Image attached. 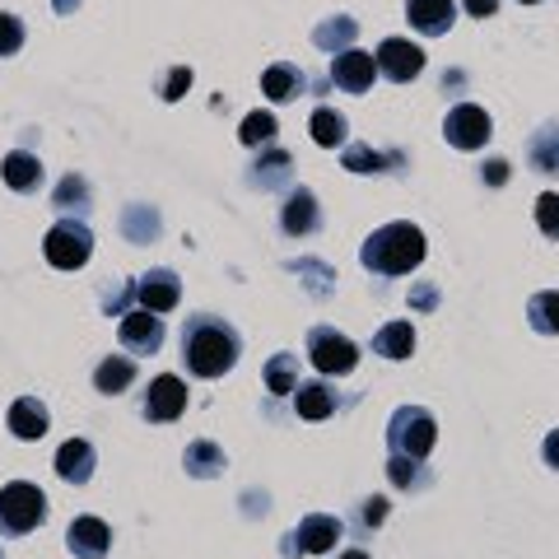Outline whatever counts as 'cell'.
Returning a JSON list of instances; mask_svg holds the SVG:
<instances>
[{"mask_svg":"<svg viewBox=\"0 0 559 559\" xmlns=\"http://www.w3.org/2000/svg\"><path fill=\"white\" fill-rule=\"evenodd\" d=\"M238 331L224 322V318H210V312H201V318H187L182 326V364L191 378H224L238 364Z\"/></svg>","mask_w":559,"mask_h":559,"instance_id":"6da1fadb","label":"cell"},{"mask_svg":"<svg viewBox=\"0 0 559 559\" xmlns=\"http://www.w3.org/2000/svg\"><path fill=\"white\" fill-rule=\"evenodd\" d=\"M359 261H364V271H373V275H411L419 261H425V234L406 219L382 224V229L364 238Z\"/></svg>","mask_w":559,"mask_h":559,"instance_id":"7a4b0ae2","label":"cell"},{"mask_svg":"<svg viewBox=\"0 0 559 559\" xmlns=\"http://www.w3.org/2000/svg\"><path fill=\"white\" fill-rule=\"evenodd\" d=\"M433 443H439V425H433V415L425 406H396L392 419H388V448L392 457H415L425 462Z\"/></svg>","mask_w":559,"mask_h":559,"instance_id":"3957f363","label":"cell"},{"mask_svg":"<svg viewBox=\"0 0 559 559\" xmlns=\"http://www.w3.org/2000/svg\"><path fill=\"white\" fill-rule=\"evenodd\" d=\"M47 522V495L28 480L0 485V536H28Z\"/></svg>","mask_w":559,"mask_h":559,"instance_id":"277c9868","label":"cell"},{"mask_svg":"<svg viewBox=\"0 0 559 559\" xmlns=\"http://www.w3.org/2000/svg\"><path fill=\"white\" fill-rule=\"evenodd\" d=\"M43 252H47V261H51L57 271H80L84 261L94 257V234H90V224H84V219H61V224H51Z\"/></svg>","mask_w":559,"mask_h":559,"instance_id":"5b68a950","label":"cell"},{"mask_svg":"<svg viewBox=\"0 0 559 559\" xmlns=\"http://www.w3.org/2000/svg\"><path fill=\"white\" fill-rule=\"evenodd\" d=\"M308 359H312V369H318V373L345 378V373H355V364H359V345L349 336H341V331L318 326L308 336Z\"/></svg>","mask_w":559,"mask_h":559,"instance_id":"8992f818","label":"cell"},{"mask_svg":"<svg viewBox=\"0 0 559 559\" xmlns=\"http://www.w3.org/2000/svg\"><path fill=\"white\" fill-rule=\"evenodd\" d=\"M443 135L452 150H480L489 135H495V121H489L485 108H476V103H457L448 117H443Z\"/></svg>","mask_w":559,"mask_h":559,"instance_id":"52a82bcc","label":"cell"},{"mask_svg":"<svg viewBox=\"0 0 559 559\" xmlns=\"http://www.w3.org/2000/svg\"><path fill=\"white\" fill-rule=\"evenodd\" d=\"M341 536H345L341 518L312 513V518H304L299 527H294V532L285 536V555H289V559H294V555H322V550H331V546H336Z\"/></svg>","mask_w":559,"mask_h":559,"instance_id":"ba28073f","label":"cell"},{"mask_svg":"<svg viewBox=\"0 0 559 559\" xmlns=\"http://www.w3.org/2000/svg\"><path fill=\"white\" fill-rule=\"evenodd\" d=\"M373 75H378V57H369V51L349 47L341 51V57H331V84L345 94H369L373 90Z\"/></svg>","mask_w":559,"mask_h":559,"instance_id":"9c48e42d","label":"cell"},{"mask_svg":"<svg viewBox=\"0 0 559 559\" xmlns=\"http://www.w3.org/2000/svg\"><path fill=\"white\" fill-rule=\"evenodd\" d=\"M419 70H425V51L411 38H388L378 47V75H388L392 84H411Z\"/></svg>","mask_w":559,"mask_h":559,"instance_id":"30bf717a","label":"cell"},{"mask_svg":"<svg viewBox=\"0 0 559 559\" xmlns=\"http://www.w3.org/2000/svg\"><path fill=\"white\" fill-rule=\"evenodd\" d=\"M182 411H187V382L178 373H159L150 382L145 419H154V425H168V419H178Z\"/></svg>","mask_w":559,"mask_h":559,"instance_id":"8fae6325","label":"cell"},{"mask_svg":"<svg viewBox=\"0 0 559 559\" xmlns=\"http://www.w3.org/2000/svg\"><path fill=\"white\" fill-rule=\"evenodd\" d=\"M117 341L131 349V355H154V349L164 345V318L159 312H127L121 318V326H117Z\"/></svg>","mask_w":559,"mask_h":559,"instance_id":"7c38bea8","label":"cell"},{"mask_svg":"<svg viewBox=\"0 0 559 559\" xmlns=\"http://www.w3.org/2000/svg\"><path fill=\"white\" fill-rule=\"evenodd\" d=\"M135 299L145 312H173L182 304V280L173 271H150L135 280Z\"/></svg>","mask_w":559,"mask_h":559,"instance_id":"4fadbf2b","label":"cell"},{"mask_svg":"<svg viewBox=\"0 0 559 559\" xmlns=\"http://www.w3.org/2000/svg\"><path fill=\"white\" fill-rule=\"evenodd\" d=\"M66 546L70 555H80V559H108L112 550V532H108V522L103 518H75L70 522V532H66Z\"/></svg>","mask_w":559,"mask_h":559,"instance_id":"5bb4252c","label":"cell"},{"mask_svg":"<svg viewBox=\"0 0 559 559\" xmlns=\"http://www.w3.org/2000/svg\"><path fill=\"white\" fill-rule=\"evenodd\" d=\"M280 224H285V234H289V238H308V234H318V224H322L318 197H312L308 187H294L289 197H285V210H280Z\"/></svg>","mask_w":559,"mask_h":559,"instance_id":"9a60e30c","label":"cell"},{"mask_svg":"<svg viewBox=\"0 0 559 559\" xmlns=\"http://www.w3.org/2000/svg\"><path fill=\"white\" fill-rule=\"evenodd\" d=\"M406 20L425 38H443L457 20V0H406Z\"/></svg>","mask_w":559,"mask_h":559,"instance_id":"2e32d148","label":"cell"},{"mask_svg":"<svg viewBox=\"0 0 559 559\" xmlns=\"http://www.w3.org/2000/svg\"><path fill=\"white\" fill-rule=\"evenodd\" d=\"M47 429H51V415H47V406H43L38 396H20L10 406V433H14V439L38 443Z\"/></svg>","mask_w":559,"mask_h":559,"instance_id":"e0dca14e","label":"cell"},{"mask_svg":"<svg viewBox=\"0 0 559 559\" xmlns=\"http://www.w3.org/2000/svg\"><path fill=\"white\" fill-rule=\"evenodd\" d=\"M94 443L90 439H66L61 448H57V476L66 480V485H84L94 476Z\"/></svg>","mask_w":559,"mask_h":559,"instance_id":"ac0fdd59","label":"cell"},{"mask_svg":"<svg viewBox=\"0 0 559 559\" xmlns=\"http://www.w3.org/2000/svg\"><path fill=\"white\" fill-rule=\"evenodd\" d=\"M299 90H304V70L289 66V61H275V66H266V75H261V94H266L271 103L299 98Z\"/></svg>","mask_w":559,"mask_h":559,"instance_id":"d6986e66","label":"cell"},{"mask_svg":"<svg viewBox=\"0 0 559 559\" xmlns=\"http://www.w3.org/2000/svg\"><path fill=\"white\" fill-rule=\"evenodd\" d=\"M0 178H5L14 191H38V187H43V164H38V154H28V150L5 154V164H0Z\"/></svg>","mask_w":559,"mask_h":559,"instance_id":"ffe728a7","label":"cell"},{"mask_svg":"<svg viewBox=\"0 0 559 559\" xmlns=\"http://www.w3.org/2000/svg\"><path fill=\"white\" fill-rule=\"evenodd\" d=\"M373 355H382V359H411L415 355V326L411 322H388L373 336Z\"/></svg>","mask_w":559,"mask_h":559,"instance_id":"44dd1931","label":"cell"},{"mask_svg":"<svg viewBox=\"0 0 559 559\" xmlns=\"http://www.w3.org/2000/svg\"><path fill=\"white\" fill-rule=\"evenodd\" d=\"M135 382V364L127 359V355H108L94 369V388L103 392V396H117V392H127Z\"/></svg>","mask_w":559,"mask_h":559,"instance_id":"7402d4cb","label":"cell"},{"mask_svg":"<svg viewBox=\"0 0 559 559\" xmlns=\"http://www.w3.org/2000/svg\"><path fill=\"white\" fill-rule=\"evenodd\" d=\"M294 411L304 419H326L336 411V392H331L326 382H299V388H294Z\"/></svg>","mask_w":559,"mask_h":559,"instance_id":"603a6c76","label":"cell"},{"mask_svg":"<svg viewBox=\"0 0 559 559\" xmlns=\"http://www.w3.org/2000/svg\"><path fill=\"white\" fill-rule=\"evenodd\" d=\"M527 322L540 336H559V289H540L527 299Z\"/></svg>","mask_w":559,"mask_h":559,"instance_id":"cb8c5ba5","label":"cell"},{"mask_svg":"<svg viewBox=\"0 0 559 559\" xmlns=\"http://www.w3.org/2000/svg\"><path fill=\"white\" fill-rule=\"evenodd\" d=\"M527 154H532V168L536 173H559V121H546V127L532 135Z\"/></svg>","mask_w":559,"mask_h":559,"instance_id":"d4e9b609","label":"cell"},{"mask_svg":"<svg viewBox=\"0 0 559 559\" xmlns=\"http://www.w3.org/2000/svg\"><path fill=\"white\" fill-rule=\"evenodd\" d=\"M355 33H359V24L349 20V14H336V20H326V24H318L312 28V43H318L322 51H349V43H355Z\"/></svg>","mask_w":559,"mask_h":559,"instance_id":"484cf974","label":"cell"},{"mask_svg":"<svg viewBox=\"0 0 559 559\" xmlns=\"http://www.w3.org/2000/svg\"><path fill=\"white\" fill-rule=\"evenodd\" d=\"M308 131H312V140H318L322 150H336V145H345L349 121L336 108H318V112H312V121H308Z\"/></svg>","mask_w":559,"mask_h":559,"instance_id":"4316f807","label":"cell"},{"mask_svg":"<svg viewBox=\"0 0 559 559\" xmlns=\"http://www.w3.org/2000/svg\"><path fill=\"white\" fill-rule=\"evenodd\" d=\"M266 388L275 396H289L294 388H299V355H275L266 364Z\"/></svg>","mask_w":559,"mask_h":559,"instance_id":"83f0119b","label":"cell"},{"mask_svg":"<svg viewBox=\"0 0 559 559\" xmlns=\"http://www.w3.org/2000/svg\"><path fill=\"white\" fill-rule=\"evenodd\" d=\"M248 182H252V187H261V191H275V187H285V182H289V154H285V150L266 154V159L257 164V173H252Z\"/></svg>","mask_w":559,"mask_h":559,"instance_id":"f1b7e54d","label":"cell"},{"mask_svg":"<svg viewBox=\"0 0 559 559\" xmlns=\"http://www.w3.org/2000/svg\"><path fill=\"white\" fill-rule=\"evenodd\" d=\"M219 466H224V452L215 448V443H191L187 448V471H191V476H197V480H210V476H219Z\"/></svg>","mask_w":559,"mask_h":559,"instance_id":"f546056e","label":"cell"},{"mask_svg":"<svg viewBox=\"0 0 559 559\" xmlns=\"http://www.w3.org/2000/svg\"><path fill=\"white\" fill-rule=\"evenodd\" d=\"M238 140H242V145H271V140H275V117L271 112H248V117H242V131H238Z\"/></svg>","mask_w":559,"mask_h":559,"instance_id":"4dcf8cb0","label":"cell"},{"mask_svg":"<svg viewBox=\"0 0 559 559\" xmlns=\"http://www.w3.org/2000/svg\"><path fill=\"white\" fill-rule=\"evenodd\" d=\"M388 164H396V154H378L369 145H349L345 150V168L349 173H382Z\"/></svg>","mask_w":559,"mask_h":559,"instance_id":"1f68e13d","label":"cell"},{"mask_svg":"<svg viewBox=\"0 0 559 559\" xmlns=\"http://www.w3.org/2000/svg\"><path fill=\"white\" fill-rule=\"evenodd\" d=\"M51 205H57V210H84V205H90V182L70 173V178H61V187H57V197H51Z\"/></svg>","mask_w":559,"mask_h":559,"instance_id":"d6a6232c","label":"cell"},{"mask_svg":"<svg viewBox=\"0 0 559 559\" xmlns=\"http://www.w3.org/2000/svg\"><path fill=\"white\" fill-rule=\"evenodd\" d=\"M388 476H392V485L396 489H419L429 476L419 471V462L415 457H388Z\"/></svg>","mask_w":559,"mask_h":559,"instance_id":"836d02e7","label":"cell"},{"mask_svg":"<svg viewBox=\"0 0 559 559\" xmlns=\"http://www.w3.org/2000/svg\"><path fill=\"white\" fill-rule=\"evenodd\" d=\"M536 224L546 238H559V191H540L536 197Z\"/></svg>","mask_w":559,"mask_h":559,"instance_id":"e575fe53","label":"cell"},{"mask_svg":"<svg viewBox=\"0 0 559 559\" xmlns=\"http://www.w3.org/2000/svg\"><path fill=\"white\" fill-rule=\"evenodd\" d=\"M20 47H24V24L0 10V57H14Z\"/></svg>","mask_w":559,"mask_h":559,"instance_id":"d590c367","label":"cell"},{"mask_svg":"<svg viewBox=\"0 0 559 559\" xmlns=\"http://www.w3.org/2000/svg\"><path fill=\"white\" fill-rule=\"evenodd\" d=\"M187 90H191V70H187V66L168 70V80H164V98H168V103H178Z\"/></svg>","mask_w":559,"mask_h":559,"instance_id":"8d00e7d4","label":"cell"},{"mask_svg":"<svg viewBox=\"0 0 559 559\" xmlns=\"http://www.w3.org/2000/svg\"><path fill=\"white\" fill-rule=\"evenodd\" d=\"M466 14H476V20H489V14L499 10V0H462Z\"/></svg>","mask_w":559,"mask_h":559,"instance_id":"74e56055","label":"cell"},{"mask_svg":"<svg viewBox=\"0 0 559 559\" xmlns=\"http://www.w3.org/2000/svg\"><path fill=\"white\" fill-rule=\"evenodd\" d=\"M382 518H388V499H369V503H364V522H369V527H373V522H382Z\"/></svg>","mask_w":559,"mask_h":559,"instance_id":"f35d334b","label":"cell"},{"mask_svg":"<svg viewBox=\"0 0 559 559\" xmlns=\"http://www.w3.org/2000/svg\"><path fill=\"white\" fill-rule=\"evenodd\" d=\"M485 178L495 182V187H499V182H509V164H503V159H489V164H485Z\"/></svg>","mask_w":559,"mask_h":559,"instance_id":"ab89813d","label":"cell"},{"mask_svg":"<svg viewBox=\"0 0 559 559\" xmlns=\"http://www.w3.org/2000/svg\"><path fill=\"white\" fill-rule=\"evenodd\" d=\"M411 304H415V308H433V304H439V294H433V285H419V289L411 294Z\"/></svg>","mask_w":559,"mask_h":559,"instance_id":"60d3db41","label":"cell"},{"mask_svg":"<svg viewBox=\"0 0 559 559\" xmlns=\"http://www.w3.org/2000/svg\"><path fill=\"white\" fill-rule=\"evenodd\" d=\"M540 452H546V462H550V466H559V429L546 433V448H540Z\"/></svg>","mask_w":559,"mask_h":559,"instance_id":"b9f144b4","label":"cell"},{"mask_svg":"<svg viewBox=\"0 0 559 559\" xmlns=\"http://www.w3.org/2000/svg\"><path fill=\"white\" fill-rule=\"evenodd\" d=\"M75 5H80V0H57V10H61V14H66V10H75Z\"/></svg>","mask_w":559,"mask_h":559,"instance_id":"7bdbcfd3","label":"cell"},{"mask_svg":"<svg viewBox=\"0 0 559 559\" xmlns=\"http://www.w3.org/2000/svg\"><path fill=\"white\" fill-rule=\"evenodd\" d=\"M341 559H369V555H364V550H345Z\"/></svg>","mask_w":559,"mask_h":559,"instance_id":"ee69618b","label":"cell"},{"mask_svg":"<svg viewBox=\"0 0 559 559\" xmlns=\"http://www.w3.org/2000/svg\"><path fill=\"white\" fill-rule=\"evenodd\" d=\"M518 5H540V0H518Z\"/></svg>","mask_w":559,"mask_h":559,"instance_id":"f6af8a7d","label":"cell"},{"mask_svg":"<svg viewBox=\"0 0 559 559\" xmlns=\"http://www.w3.org/2000/svg\"><path fill=\"white\" fill-rule=\"evenodd\" d=\"M0 559H5V555H0Z\"/></svg>","mask_w":559,"mask_h":559,"instance_id":"bcb514c9","label":"cell"}]
</instances>
